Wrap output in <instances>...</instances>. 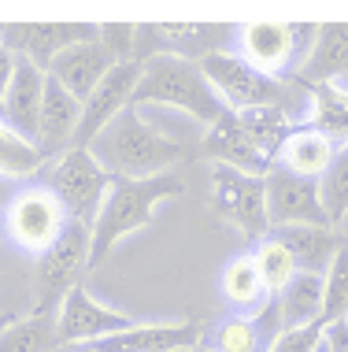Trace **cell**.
<instances>
[{
	"label": "cell",
	"mask_w": 348,
	"mask_h": 352,
	"mask_svg": "<svg viewBox=\"0 0 348 352\" xmlns=\"http://www.w3.org/2000/svg\"><path fill=\"white\" fill-rule=\"evenodd\" d=\"M141 104H159V108H182L185 116H193L204 126H215L230 116V104L211 89V82L204 78L200 63L182 60V56L159 52L148 63H141V82L134 93L130 108Z\"/></svg>",
	"instance_id": "6da1fadb"
},
{
	"label": "cell",
	"mask_w": 348,
	"mask_h": 352,
	"mask_svg": "<svg viewBox=\"0 0 348 352\" xmlns=\"http://www.w3.org/2000/svg\"><path fill=\"white\" fill-rule=\"evenodd\" d=\"M182 178L178 175H156V178H115L100 219L93 223V249H89V271L111 256V249L126 234L145 230L156 219V208L171 197H182Z\"/></svg>",
	"instance_id": "7a4b0ae2"
},
{
	"label": "cell",
	"mask_w": 348,
	"mask_h": 352,
	"mask_svg": "<svg viewBox=\"0 0 348 352\" xmlns=\"http://www.w3.org/2000/svg\"><path fill=\"white\" fill-rule=\"evenodd\" d=\"M89 152L100 160V167L111 178H156L167 175L182 160V145L174 138L159 134L152 122H145L137 116V108L122 111L89 145Z\"/></svg>",
	"instance_id": "3957f363"
},
{
	"label": "cell",
	"mask_w": 348,
	"mask_h": 352,
	"mask_svg": "<svg viewBox=\"0 0 348 352\" xmlns=\"http://www.w3.org/2000/svg\"><path fill=\"white\" fill-rule=\"evenodd\" d=\"M111 182L115 178L100 167V160L89 148H67L63 156H56V164L45 175V186L60 197V204L67 208V215L74 223H86L93 230V223L100 219Z\"/></svg>",
	"instance_id": "277c9868"
},
{
	"label": "cell",
	"mask_w": 348,
	"mask_h": 352,
	"mask_svg": "<svg viewBox=\"0 0 348 352\" xmlns=\"http://www.w3.org/2000/svg\"><path fill=\"white\" fill-rule=\"evenodd\" d=\"M93 230L86 223H74L45 256H37V282H34V316H56L63 297L82 285V274L89 271Z\"/></svg>",
	"instance_id": "5b68a950"
},
{
	"label": "cell",
	"mask_w": 348,
	"mask_h": 352,
	"mask_svg": "<svg viewBox=\"0 0 348 352\" xmlns=\"http://www.w3.org/2000/svg\"><path fill=\"white\" fill-rule=\"evenodd\" d=\"M204 78L233 111H286V82L256 71L237 52H215L200 60Z\"/></svg>",
	"instance_id": "8992f818"
},
{
	"label": "cell",
	"mask_w": 348,
	"mask_h": 352,
	"mask_svg": "<svg viewBox=\"0 0 348 352\" xmlns=\"http://www.w3.org/2000/svg\"><path fill=\"white\" fill-rule=\"evenodd\" d=\"M318 26L297 23V26H281V23H248L237 30V56L248 60L263 74H293L304 67V60L315 49Z\"/></svg>",
	"instance_id": "52a82bcc"
},
{
	"label": "cell",
	"mask_w": 348,
	"mask_h": 352,
	"mask_svg": "<svg viewBox=\"0 0 348 352\" xmlns=\"http://www.w3.org/2000/svg\"><path fill=\"white\" fill-rule=\"evenodd\" d=\"M71 226L67 208L60 204V197L49 186H26L8 201L4 212V230L19 249L45 256L56 241L63 237V230Z\"/></svg>",
	"instance_id": "ba28073f"
},
{
	"label": "cell",
	"mask_w": 348,
	"mask_h": 352,
	"mask_svg": "<svg viewBox=\"0 0 348 352\" xmlns=\"http://www.w3.org/2000/svg\"><path fill=\"white\" fill-rule=\"evenodd\" d=\"M211 204L227 223H233L256 245L275 230L267 215V178L244 175L227 164H211Z\"/></svg>",
	"instance_id": "9c48e42d"
},
{
	"label": "cell",
	"mask_w": 348,
	"mask_h": 352,
	"mask_svg": "<svg viewBox=\"0 0 348 352\" xmlns=\"http://www.w3.org/2000/svg\"><path fill=\"white\" fill-rule=\"evenodd\" d=\"M97 34L100 26L93 23H4L0 26V45H8L15 56L49 71V63L60 52H67L71 45L93 41Z\"/></svg>",
	"instance_id": "30bf717a"
},
{
	"label": "cell",
	"mask_w": 348,
	"mask_h": 352,
	"mask_svg": "<svg viewBox=\"0 0 348 352\" xmlns=\"http://www.w3.org/2000/svg\"><path fill=\"white\" fill-rule=\"evenodd\" d=\"M56 327H60L63 345H97V341H104L111 334L130 330L134 319L108 308V304H100L86 285H74L63 297L60 311H56Z\"/></svg>",
	"instance_id": "8fae6325"
},
{
	"label": "cell",
	"mask_w": 348,
	"mask_h": 352,
	"mask_svg": "<svg viewBox=\"0 0 348 352\" xmlns=\"http://www.w3.org/2000/svg\"><path fill=\"white\" fill-rule=\"evenodd\" d=\"M267 215L275 230L278 226H330L318 182L286 167H275L267 175Z\"/></svg>",
	"instance_id": "7c38bea8"
},
{
	"label": "cell",
	"mask_w": 348,
	"mask_h": 352,
	"mask_svg": "<svg viewBox=\"0 0 348 352\" xmlns=\"http://www.w3.org/2000/svg\"><path fill=\"white\" fill-rule=\"evenodd\" d=\"M137 82H141V63H115V67H111V74L89 93V100L82 104V122H78L74 148H89L93 141L134 104Z\"/></svg>",
	"instance_id": "4fadbf2b"
},
{
	"label": "cell",
	"mask_w": 348,
	"mask_h": 352,
	"mask_svg": "<svg viewBox=\"0 0 348 352\" xmlns=\"http://www.w3.org/2000/svg\"><path fill=\"white\" fill-rule=\"evenodd\" d=\"M200 156H208L211 164H227V167H237L244 175H256V178H267L278 164L259 148V141L252 138V130L241 122L237 111H230L222 122L208 126V134L200 141Z\"/></svg>",
	"instance_id": "5bb4252c"
},
{
	"label": "cell",
	"mask_w": 348,
	"mask_h": 352,
	"mask_svg": "<svg viewBox=\"0 0 348 352\" xmlns=\"http://www.w3.org/2000/svg\"><path fill=\"white\" fill-rule=\"evenodd\" d=\"M111 67H115L111 52L104 49V45H100V37H93V41L71 45L67 52L56 56V60L49 63V78H56V82L63 85V89L74 93V97L86 104L89 93L111 74Z\"/></svg>",
	"instance_id": "9a60e30c"
},
{
	"label": "cell",
	"mask_w": 348,
	"mask_h": 352,
	"mask_svg": "<svg viewBox=\"0 0 348 352\" xmlns=\"http://www.w3.org/2000/svg\"><path fill=\"white\" fill-rule=\"evenodd\" d=\"M45 82H49V71H41L37 63L19 56V71L12 78V89L4 93V122L15 130V134L34 141V145H37V138H41Z\"/></svg>",
	"instance_id": "2e32d148"
},
{
	"label": "cell",
	"mask_w": 348,
	"mask_h": 352,
	"mask_svg": "<svg viewBox=\"0 0 348 352\" xmlns=\"http://www.w3.org/2000/svg\"><path fill=\"white\" fill-rule=\"evenodd\" d=\"M200 345V327L193 319L178 322H134L122 334H111L97 341V352H178Z\"/></svg>",
	"instance_id": "e0dca14e"
},
{
	"label": "cell",
	"mask_w": 348,
	"mask_h": 352,
	"mask_svg": "<svg viewBox=\"0 0 348 352\" xmlns=\"http://www.w3.org/2000/svg\"><path fill=\"white\" fill-rule=\"evenodd\" d=\"M78 122H82V100L63 89L56 78H49L45 82V108H41V138H37V148L45 152V160L74 148Z\"/></svg>",
	"instance_id": "ac0fdd59"
},
{
	"label": "cell",
	"mask_w": 348,
	"mask_h": 352,
	"mask_svg": "<svg viewBox=\"0 0 348 352\" xmlns=\"http://www.w3.org/2000/svg\"><path fill=\"white\" fill-rule=\"evenodd\" d=\"M341 74H348V23H326L318 26L315 49L293 74V82L312 89V85H330Z\"/></svg>",
	"instance_id": "d6986e66"
},
{
	"label": "cell",
	"mask_w": 348,
	"mask_h": 352,
	"mask_svg": "<svg viewBox=\"0 0 348 352\" xmlns=\"http://www.w3.org/2000/svg\"><path fill=\"white\" fill-rule=\"evenodd\" d=\"M270 237H278L286 245L300 271H312V274H326V267L345 245L334 234V226H278V230H270Z\"/></svg>",
	"instance_id": "ffe728a7"
},
{
	"label": "cell",
	"mask_w": 348,
	"mask_h": 352,
	"mask_svg": "<svg viewBox=\"0 0 348 352\" xmlns=\"http://www.w3.org/2000/svg\"><path fill=\"white\" fill-rule=\"evenodd\" d=\"M337 156V145L330 138H323L315 126H293V134L286 138V148H281L278 156V167L293 170V175H304V178H323L326 170H330Z\"/></svg>",
	"instance_id": "44dd1931"
},
{
	"label": "cell",
	"mask_w": 348,
	"mask_h": 352,
	"mask_svg": "<svg viewBox=\"0 0 348 352\" xmlns=\"http://www.w3.org/2000/svg\"><path fill=\"white\" fill-rule=\"evenodd\" d=\"M159 52L182 56V60L200 63L204 56L227 52V30L222 26H193V23H167V26H152Z\"/></svg>",
	"instance_id": "7402d4cb"
},
{
	"label": "cell",
	"mask_w": 348,
	"mask_h": 352,
	"mask_svg": "<svg viewBox=\"0 0 348 352\" xmlns=\"http://www.w3.org/2000/svg\"><path fill=\"white\" fill-rule=\"evenodd\" d=\"M222 297L230 304H237V308H244V311H252V316H259L270 304V289H267V282H263L259 263L252 252L227 263V271H222Z\"/></svg>",
	"instance_id": "603a6c76"
},
{
	"label": "cell",
	"mask_w": 348,
	"mask_h": 352,
	"mask_svg": "<svg viewBox=\"0 0 348 352\" xmlns=\"http://www.w3.org/2000/svg\"><path fill=\"white\" fill-rule=\"evenodd\" d=\"M312 111H308V126H315L323 138L334 145L348 148V89L337 85H312Z\"/></svg>",
	"instance_id": "cb8c5ba5"
},
{
	"label": "cell",
	"mask_w": 348,
	"mask_h": 352,
	"mask_svg": "<svg viewBox=\"0 0 348 352\" xmlns=\"http://www.w3.org/2000/svg\"><path fill=\"white\" fill-rule=\"evenodd\" d=\"M63 345L56 316H19L0 334V352H56Z\"/></svg>",
	"instance_id": "d4e9b609"
},
{
	"label": "cell",
	"mask_w": 348,
	"mask_h": 352,
	"mask_svg": "<svg viewBox=\"0 0 348 352\" xmlns=\"http://www.w3.org/2000/svg\"><path fill=\"white\" fill-rule=\"evenodd\" d=\"M45 164H49L45 152L37 148L34 141H26L23 134H15V130L0 119V175L4 178H30Z\"/></svg>",
	"instance_id": "484cf974"
},
{
	"label": "cell",
	"mask_w": 348,
	"mask_h": 352,
	"mask_svg": "<svg viewBox=\"0 0 348 352\" xmlns=\"http://www.w3.org/2000/svg\"><path fill=\"white\" fill-rule=\"evenodd\" d=\"M348 319V241L323 274V327Z\"/></svg>",
	"instance_id": "4316f807"
},
{
	"label": "cell",
	"mask_w": 348,
	"mask_h": 352,
	"mask_svg": "<svg viewBox=\"0 0 348 352\" xmlns=\"http://www.w3.org/2000/svg\"><path fill=\"white\" fill-rule=\"evenodd\" d=\"M252 256H256V263H259V274H263V282H267L270 297H278V293L286 289V285L297 278V271H300L297 260L289 256V249L278 241V237H263Z\"/></svg>",
	"instance_id": "83f0119b"
},
{
	"label": "cell",
	"mask_w": 348,
	"mask_h": 352,
	"mask_svg": "<svg viewBox=\"0 0 348 352\" xmlns=\"http://www.w3.org/2000/svg\"><path fill=\"white\" fill-rule=\"evenodd\" d=\"M318 197H323V208H326L330 226L345 223L348 219V148H337L330 170L318 178Z\"/></svg>",
	"instance_id": "f1b7e54d"
},
{
	"label": "cell",
	"mask_w": 348,
	"mask_h": 352,
	"mask_svg": "<svg viewBox=\"0 0 348 352\" xmlns=\"http://www.w3.org/2000/svg\"><path fill=\"white\" fill-rule=\"evenodd\" d=\"M259 327L252 316H233L227 322H219L211 334V349L215 352H259Z\"/></svg>",
	"instance_id": "f546056e"
},
{
	"label": "cell",
	"mask_w": 348,
	"mask_h": 352,
	"mask_svg": "<svg viewBox=\"0 0 348 352\" xmlns=\"http://www.w3.org/2000/svg\"><path fill=\"white\" fill-rule=\"evenodd\" d=\"M100 45L111 52L115 63H141V26L130 23H108L100 26Z\"/></svg>",
	"instance_id": "4dcf8cb0"
},
{
	"label": "cell",
	"mask_w": 348,
	"mask_h": 352,
	"mask_svg": "<svg viewBox=\"0 0 348 352\" xmlns=\"http://www.w3.org/2000/svg\"><path fill=\"white\" fill-rule=\"evenodd\" d=\"M323 322H308V327H297V330H281V334L270 341L267 352H315L323 345Z\"/></svg>",
	"instance_id": "1f68e13d"
},
{
	"label": "cell",
	"mask_w": 348,
	"mask_h": 352,
	"mask_svg": "<svg viewBox=\"0 0 348 352\" xmlns=\"http://www.w3.org/2000/svg\"><path fill=\"white\" fill-rule=\"evenodd\" d=\"M15 71H19V56L8 49V45H0V104H4V93L12 89Z\"/></svg>",
	"instance_id": "d6a6232c"
},
{
	"label": "cell",
	"mask_w": 348,
	"mask_h": 352,
	"mask_svg": "<svg viewBox=\"0 0 348 352\" xmlns=\"http://www.w3.org/2000/svg\"><path fill=\"white\" fill-rule=\"evenodd\" d=\"M323 345L330 352H348V319L345 322H330L323 330Z\"/></svg>",
	"instance_id": "836d02e7"
},
{
	"label": "cell",
	"mask_w": 348,
	"mask_h": 352,
	"mask_svg": "<svg viewBox=\"0 0 348 352\" xmlns=\"http://www.w3.org/2000/svg\"><path fill=\"white\" fill-rule=\"evenodd\" d=\"M56 352H97V349H93V345H60Z\"/></svg>",
	"instance_id": "e575fe53"
},
{
	"label": "cell",
	"mask_w": 348,
	"mask_h": 352,
	"mask_svg": "<svg viewBox=\"0 0 348 352\" xmlns=\"http://www.w3.org/2000/svg\"><path fill=\"white\" fill-rule=\"evenodd\" d=\"M15 319H19V316H0V334H4V330H8V327H12V322H15Z\"/></svg>",
	"instance_id": "d590c367"
},
{
	"label": "cell",
	"mask_w": 348,
	"mask_h": 352,
	"mask_svg": "<svg viewBox=\"0 0 348 352\" xmlns=\"http://www.w3.org/2000/svg\"><path fill=\"white\" fill-rule=\"evenodd\" d=\"M193 352H215V349H211V345H204V341H200V345H196Z\"/></svg>",
	"instance_id": "8d00e7d4"
},
{
	"label": "cell",
	"mask_w": 348,
	"mask_h": 352,
	"mask_svg": "<svg viewBox=\"0 0 348 352\" xmlns=\"http://www.w3.org/2000/svg\"><path fill=\"white\" fill-rule=\"evenodd\" d=\"M315 352H330V349H326V345H318V349H315Z\"/></svg>",
	"instance_id": "74e56055"
},
{
	"label": "cell",
	"mask_w": 348,
	"mask_h": 352,
	"mask_svg": "<svg viewBox=\"0 0 348 352\" xmlns=\"http://www.w3.org/2000/svg\"><path fill=\"white\" fill-rule=\"evenodd\" d=\"M0 119H4V104H0Z\"/></svg>",
	"instance_id": "f35d334b"
},
{
	"label": "cell",
	"mask_w": 348,
	"mask_h": 352,
	"mask_svg": "<svg viewBox=\"0 0 348 352\" xmlns=\"http://www.w3.org/2000/svg\"><path fill=\"white\" fill-rule=\"evenodd\" d=\"M178 352H193V349H178Z\"/></svg>",
	"instance_id": "ab89813d"
}]
</instances>
